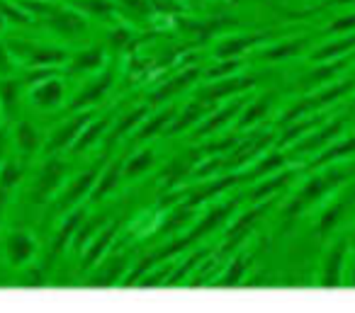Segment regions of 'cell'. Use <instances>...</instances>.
Here are the masks:
<instances>
[{
    "label": "cell",
    "instance_id": "cell-33",
    "mask_svg": "<svg viewBox=\"0 0 355 313\" xmlns=\"http://www.w3.org/2000/svg\"><path fill=\"white\" fill-rule=\"evenodd\" d=\"M71 8L88 17H98V20H112L114 15L112 0H73Z\"/></svg>",
    "mask_w": 355,
    "mask_h": 313
},
{
    "label": "cell",
    "instance_id": "cell-14",
    "mask_svg": "<svg viewBox=\"0 0 355 313\" xmlns=\"http://www.w3.org/2000/svg\"><path fill=\"white\" fill-rule=\"evenodd\" d=\"M105 64V51L100 46H90V49L78 51L76 56H69V61L64 64V73L66 75H85V73H95L100 71Z\"/></svg>",
    "mask_w": 355,
    "mask_h": 313
},
{
    "label": "cell",
    "instance_id": "cell-7",
    "mask_svg": "<svg viewBox=\"0 0 355 313\" xmlns=\"http://www.w3.org/2000/svg\"><path fill=\"white\" fill-rule=\"evenodd\" d=\"M37 253V243L27 231H12L6 235V258L12 267L27 265Z\"/></svg>",
    "mask_w": 355,
    "mask_h": 313
},
{
    "label": "cell",
    "instance_id": "cell-20",
    "mask_svg": "<svg viewBox=\"0 0 355 313\" xmlns=\"http://www.w3.org/2000/svg\"><path fill=\"white\" fill-rule=\"evenodd\" d=\"M268 209H270V202H263L261 206H256V209H248L246 214L239 216V219L232 224V229L227 231V240H229L227 248H232L234 243H239V240H241L243 235H246L248 231H251V226L256 224V221L261 219V216L266 214Z\"/></svg>",
    "mask_w": 355,
    "mask_h": 313
},
{
    "label": "cell",
    "instance_id": "cell-26",
    "mask_svg": "<svg viewBox=\"0 0 355 313\" xmlns=\"http://www.w3.org/2000/svg\"><path fill=\"white\" fill-rule=\"evenodd\" d=\"M20 88L22 80H15L10 75L0 80V112H6V117L10 119L15 114L17 105H20Z\"/></svg>",
    "mask_w": 355,
    "mask_h": 313
},
{
    "label": "cell",
    "instance_id": "cell-22",
    "mask_svg": "<svg viewBox=\"0 0 355 313\" xmlns=\"http://www.w3.org/2000/svg\"><path fill=\"white\" fill-rule=\"evenodd\" d=\"M353 49H355V35H345V37H340V39H334V42H329V44L319 46V49L311 54V61L326 64V61L343 59V56Z\"/></svg>",
    "mask_w": 355,
    "mask_h": 313
},
{
    "label": "cell",
    "instance_id": "cell-32",
    "mask_svg": "<svg viewBox=\"0 0 355 313\" xmlns=\"http://www.w3.org/2000/svg\"><path fill=\"white\" fill-rule=\"evenodd\" d=\"M156 163V156H153L151 148H144V151H137L127 163L122 166V175L134 180V177H141L144 172H148Z\"/></svg>",
    "mask_w": 355,
    "mask_h": 313
},
{
    "label": "cell",
    "instance_id": "cell-10",
    "mask_svg": "<svg viewBox=\"0 0 355 313\" xmlns=\"http://www.w3.org/2000/svg\"><path fill=\"white\" fill-rule=\"evenodd\" d=\"M268 39H270L268 32H258V35H241V37H224V39L214 46V56H217L219 61L236 59V56L246 54L251 46H258Z\"/></svg>",
    "mask_w": 355,
    "mask_h": 313
},
{
    "label": "cell",
    "instance_id": "cell-17",
    "mask_svg": "<svg viewBox=\"0 0 355 313\" xmlns=\"http://www.w3.org/2000/svg\"><path fill=\"white\" fill-rule=\"evenodd\" d=\"M348 253V240H340L334 250L329 253L324 262V274H321V287H338L340 284V272H343V258Z\"/></svg>",
    "mask_w": 355,
    "mask_h": 313
},
{
    "label": "cell",
    "instance_id": "cell-5",
    "mask_svg": "<svg viewBox=\"0 0 355 313\" xmlns=\"http://www.w3.org/2000/svg\"><path fill=\"white\" fill-rule=\"evenodd\" d=\"M90 119H93V114H90L88 109H80V112H76L71 119H66V122L61 124V127H56L54 134L49 136L46 153H49V156H54V153L73 146V141L78 138V134L83 132V127L90 122Z\"/></svg>",
    "mask_w": 355,
    "mask_h": 313
},
{
    "label": "cell",
    "instance_id": "cell-23",
    "mask_svg": "<svg viewBox=\"0 0 355 313\" xmlns=\"http://www.w3.org/2000/svg\"><path fill=\"white\" fill-rule=\"evenodd\" d=\"M306 46H309L306 37L282 42V44H275V46H270V49H263L261 54H258V61H285V59H292V56H300Z\"/></svg>",
    "mask_w": 355,
    "mask_h": 313
},
{
    "label": "cell",
    "instance_id": "cell-12",
    "mask_svg": "<svg viewBox=\"0 0 355 313\" xmlns=\"http://www.w3.org/2000/svg\"><path fill=\"white\" fill-rule=\"evenodd\" d=\"M64 93H66L64 83H61L56 75H51V78H44V80H40V83L30 85V100L42 109L59 107V105L64 102Z\"/></svg>",
    "mask_w": 355,
    "mask_h": 313
},
{
    "label": "cell",
    "instance_id": "cell-27",
    "mask_svg": "<svg viewBox=\"0 0 355 313\" xmlns=\"http://www.w3.org/2000/svg\"><path fill=\"white\" fill-rule=\"evenodd\" d=\"M290 180H292V172L290 170H277V172H272V175L268 177L266 182H261V185H258L256 190H251L248 199H251V202H263L266 197H270V195H275V192L285 190V187L290 185Z\"/></svg>",
    "mask_w": 355,
    "mask_h": 313
},
{
    "label": "cell",
    "instance_id": "cell-25",
    "mask_svg": "<svg viewBox=\"0 0 355 313\" xmlns=\"http://www.w3.org/2000/svg\"><path fill=\"white\" fill-rule=\"evenodd\" d=\"M353 199H355V195H353V192H348V195H343L340 199H336L334 204H331L329 209L321 214V219H319V235H329L331 231L338 226L340 216L345 214V209H348Z\"/></svg>",
    "mask_w": 355,
    "mask_h": 313
},
{
    "label": "cell",
    "instance_id": "cell-35",
    "mask_svg": "<svg viewBox=\"0 0 355 313\" xmlns=\"http://www.w3.org/2000/svg\"><path fill=\"white\" fill-rule=\"evenodd\" d=\"M287 163V156L282 151H270L266 158H263L261 163H256V166L248 170V180H256V177H268L272 175V172L282 170Z\"/></svg>",
    "mask_w": 355,
    "mask_h": 313
},
{
    "label": "cell",
    "instance_id": "cell-43",
    "mask_svg": "<svg viewBox=\"0 0 355 313\" xmlns=\"http://www.w3.org/2000/svg\"><path fill=\"white\" fill-rule=\"evenodd\" d=\"M246 267H248V262L246 260H234L232 262V267H229V272H227V277L222 279V287H234V284H239L241 282V277H243V272H246Z\"/></svg>",
    "mask_w": 355,
    "mask_h": 313
},
{
    "label": "cell",
    "instance_id": "cell-4",
    "mask_svg": "<svg viewBox=\"0 0 355 313\" xmlns=\"http://www.w3.org/2000/svg\"><path fill=\"white\" fill-rule=\"evenodd\" d=\"M64 172H66V166L59 161V158L51 156L49 161L42 166L35 185H32V202L42 204V202L51 199V197L59 192V185H61V180H64Z\"/></svg>",
    "mask_w": 355,
    "mask_h": 313
},
{
    "label": "cell",
    "instance_id": "cell-18",
    "mask_svg": "<svg viewBox=\"0 0 355 313\" xmlns=\"http://www.w3.org/2000/svg\"><path fill=\"white\" fill-rule=\"evenodd\" d=\"M146 119V107H137L132 109V112H127L122 119H119L117 124H114L112 129L107 132V136H105V143L107 146H114L117 141H122V138H127L129 134H134L139 129V124Z\"/></svg>",
    "mask_w": 355,
    "mask_h": 313
},
{
    "label": "cell",
    "instance_id": "cell-6",
    "mask_svg": "<svg viewBox=\"0 0 355 313\" xmlns=\"http://www.w3.org/2000/svg\"><path fill=\"white\" fill-rule=\"evenodd\" d=\"M112 80H114L112 71H105V73L95 75L88 85H83V88L76 93V98L69 102V109L71 112H78V109H88V107H93V105H98L100 100L107 95V90L112 88Z\"/></svg>",
    "mask_w": 355,
    "mask_h": 313
},
{
    "label": "cell",
    "instance_id": "cell-3",
    "mask_svg": "<svg viewBox=\"0 0 355 313\" xmlns=\"http://www.w3.org/2000/svg\"><path fill=\"white\" fill-rule=\"evenodd\" d=\"M256 83H258L256 75H236V73H232V75H227V78H219L217 83H212L209 88H205L202 93L198 95V100H200V102H205V105H214V102H219V100H224V98L241 95V93H246V90L256 88Z\"/></svg>",
    "mask_w": 355,
    "mask_h": 313
},
{
    "label": "cell",
    "instance_id": "cell-42",
    "mask_svg": "<svg viewBox=\"0 0 355 313\" xmlns=\"http://www.w3.org/2000/svg\"><path fill=\"white\" fill-rule=\"evenodd\" d=\"M20 166H17L15 161H6L3 166H0V187H6V190H12V187L20 182Z\"/></svg>",
    "mask_w": 355,
    "mask_h": 313
},
{
    "label": "cell",
    "instance_id": "cell-31",
    "mask_svg": "<svg viewBox=\"0 0 355 313\" xmlns=\"http://www.w3.org/2000/svg\"><path fill=\"white\" fill-rule=\"evenodd\" d=\"M119 180H122V166H119V163H112V166L103 172V177H100V180H95L93 190H90V199H93V202L105 199V197H107L110 192L119 185Z\"/></svg>",
    "mask_w": 355,
    "mask_h": 313
},
{
    "label": "cell",
    "instance_id": "cell-19",
    "mask_svg": "<svg viewBox=\"0 0 355 313\" xmlns=\"http://www.w3.org/2000/svg\"><path fill=\"white\" fill-rule=\"evenodd\" d=\"M127 267V258H112L98 267V272L88 279V287H114V284L122 282V272Z\"/></svg>",
    "mask_w": 355,
    "mask_h": 313
},
{
    "label": "cell",
    "instance_id": "cell-1",
    "mask_svg": "<svg viewBox=\"0 0 355 313\" xmlns=\"http://www.w3.org/2000/svg\"><path fill=\"white\" fill-rule=\"evenodd\" d=\"M345 177H348V175H345V170H336V168H331V170H326V172H321V175L306 180V185L300 190V195H297L295 199H292V204L287 206V219L302 214L306 206L314 204L316 199H321L326 192L336 190V187H338Z\"/></svg>",
    "mask_w": 355,
    "mask_h": 313
},
{
    "label": "cell",
    "instance_id": "cell-15",
    "mask_svg": "<svg viewBox=\"0 0 355 313\" xmlns=\"http://www.w3.org/2000/svg\"><path fill=\"white\" fill-rule=\"evenodd\" d=\"M198 75H200V71L198 69H188V71H183V73H178V75H173L168 83H163L161 88L156 90V93L151 95V100L148 102L156 107V105H163V102H168V100L173 98V95H178V93H183L188 85H193L195 80H198Z\"/></svg>",
    "mask_w": 355,
    "mask_h": 313
},
{
    "label": "cell",
    "instance_id": "cell-41",
    "mask_svg": "<svg viewBox=\"0 0 355 313\" xmlns=\"http://www.w3.org/2000/svg\"><path fill=\"white\" fill-rule=\"evenodd\" d=\"M229 25H232V20H207V22H195V20H188V22H183L185 30L198 32L200 42H207L209 37H212L214 32L219 30V27H229Z\"/></svg>",
    "mask_w": 355,
    "mask_h": 313
},
{
    "label": "cell",
    "instance_id": "cell-50",
    "mask_svg": "<svg viewBox=\"0 0 355 313\" xmlns=\"http://www.w3.org/2000/svg\"><path fill=\"white\" fill-rule=\"evenodd\" d=\"M3 22H6V20H3V15H0V30H3Z\"/></svg>",
    "mask_w": 355,
    "mask_h": 313
},
{
    "label": "cell",
    "instance_id": "cell-48",
    "mask_svg": "<svg viewBox=\"0 0 355 313\" xmlns=\"http://www.w3.org/2000/svg\"><path fill=\"white\" fill-rule=\"evenodd\" d=\"M110 42H112L114 49H119V46H124L129 42V32L127 30H114L112 37H110Z\"/></svg>",
    "mask_w": 355,
    "mask_h": 313
},
{
    "label": "cell",
    "instance_id": "cell-34",
    "mask_svg": "<svg viewBox=\"0 0 355 313\" xmlns=\"http://www.w3.org/2000/svg\"><path fill=\"white\" fill-rule=\"evenodd\" d=\"M239 109H241V100H239V102H229L227 107L222 109V112L212 114V117H209L205 124H200V127H195V134H198V136H209V134H214V132H217V129H222L224 124H227L229 119H232L234 114L239 112Z\"/></svg>",
    "mask_w": 355,
    "mask_h": 313
},
{
    "label": "cell",
    "instance_id": "cell-16",
    "mask_svg": "<svg viewBox=\"0 0 355 313\" xmlns=\"http://www.w3.org/2000/svg\"><path fill=\"white\" fill-rule=\"evenodd\" d=\"M107 132H110V119L105 117V119H90L88 124H85L83 127V132L78 134V138H76L73 141V146L69 148L71 153H76V156H78V153H83V151H88V148H93L95 143L100 141V138H105L107 136Z\"/></svg>",
    "mask_w": 355,
    "mask_h": 313
},
{
    "label": "cell",
    "instance_id": "cell-9",
    "mask_svg": "<svg viewBox=\"0 0 355 313\" xmlns=\"http://www.w3.org/2000/svg\"><path fill=\"white\" fill-rule=\"evenodd\" d=\"M22 56H25L27 66L32 69H59L69 61V51L59 49V46H35V44H22Z\"/></svg>",
    "mask_w": 355,
    "mask_h": 313
},
{
    "label": "cell",
    "instance_id": "cell-28",
    "mask_svg": "<svg viewBox=\"0 0 355 313\" xmlns=\"http://www.w3.org/2000/svg\"><path fill=\"white\" fill-rule=\"evenodd\" d=\"M173 114H175V107H168L166 112H161V114H153V117L148 119V122L144 124L141 129H137V132H134L132 143L146 141V138H151V136H156V134L166 132V129H168V124L173 122Z\"/></svg>",
    "mask_w": 355,
    "mask_h": 313
},
{
    "label": "cell",
    "instance_id": "cell-8",
    "mask_svg": "<svg viewBox=\"0 0 355 313\" xmlns=\"http://www.w3.org/2000/svg\"><path fill=\"white\" fill-rule=\"evenodd\" d=\"M98 172H100V163H95V166L88 168V170H85L83 175L76 177V180L71 182V185L64 190V195H61L59 211L76 209V206H78V202L83 199V197H88V192L93 190L95 180H98Z\"/></svg>",
    "mask_w": 355,
    "mask_h": 313
},
{
    "label": "cell",
    "instance_id": "cell-49",
    "mask_svg": "<svg viewBox=\"0 0 355 313\" xmlns=\"http://www.w3.org/2000/svg\"><path fill=\"white\" fill-rule=\"evenodd\" d=\"M8 197H10V190H6V187H0V219H3V214H6Z\"/></svg>",
    "mask_w": 355,
    "mask_h": 313
},
{
    "label": "cell",
    "instance_id": "cell-46",
    "mask_svg": "<svg viewBox=\"0 0 355 313\" xmlns=\"http://www.w3.org/2000/svg\"><path fill=\"white\" fill-rule=\"evenodd\" d=\"M119 6H124L127 10L137 12V15H141V17L148 15V3H146V0H119Z\"/></svg>",
    "mask_w": 355,
    "mask_h": 313
},
{
    "label": "cell",
    "instance_id": "cell-13",
    "mask_svg": "<svg viewBox=\"0 0 355 313\" xmlns=\"http://www.w3.org/2000/svg\"><path fill=\"white\" fill-rule=\"evenodd\" d=\"M83 219H85V211H83V209H71V214L66 216L64 226H61V229H59V233H56V240H54V245H51L49 255H46L44 269H49L51 265H54L56 260L61 258V253H64V250H66V245H69L71 240H73L76 229H78V226L83 224Z\"/></svg>",
    "mask_w": 355,
    "mask_h": 313
},
{
    "label": "cell",
    "instance_id": "cell-30",
    "mask_svg": "<svg viewBox=\"0 0 355 313\" xmlns=\"http://www.w3.org/2000/svg\"><path fill=\"white\" fill-rule=\"evenodd\" d=\"M355 153V134L353 136H348V138H343V141H338V143H331V146H326L324 148V153H321L319 158H316L314 163H311V168H321V166H331V163H336V161H340V158H348V156H353Z\"/></svg>",
    "mask_w": 355,
    "mask_h": 313
},
{
    "label": "cell",
    "instance_id": "cell-37",
    "mask_svg": "<svg viewBox=\"0 0 355 313\" xmlns=\"http://www.w3.org/2000/svg\"><path fill=\"white\" fill-rule=\"evenodd\" d=\"M272 105V95H266V98H258L256 102H251L246 109L241 112V119H239V129H246V127H253L256 122H261L263 117L268 114Z\"/></svg>",
    "mask_w": 355,
    "mask_h": 313
},
{
    "label": "cell",
    "instance_id": "cell-21",
    "mask_svg": "<svg viewBox=\"0 0 355 313\" xmlns=\"http://www.w3.org/2000/svg\"><path fill=\"white\" fill-rule=\"evenodd\" d=\"M114 231H117L114 226H107V229H103L100 233L93 235V240H90V245L85 248V253H83V267L85 269H93L95 265L100 262V258L105 255V250L112 245Z\"/></svg>",
    "mask_w": 355,
    "mask_h": 313
},
{
    "label": "cell",
    "instance_id": "cell-36",
    "mask_svg": "<svg viewBox=\"0 0 355 313\" xmlns=\"http://www.w3.org/2000/svg\"><path fill=\"white\" fill-rule=\"evenodd\" d=\"M321 124V117H309V119H295V124H287L285 127V134L280 136V143L287 146V143H295L300 141L302 136H306L309 132H314L316 127Z\"/></svg>",
    "mask_w": 355,
    "mask_h": 313
},
{
    "label": "cell",
    "instance_id": "cell-52",
    "mask_svg": "<svg viewBox=\"0 0 355 313\" xmlns=\"http://www.w3.org/2000/svg\"><path fill=\"white\" fill-rule=\"evenodd\" d=\"M353 269H355V265H353Z\"/></svg>",
    "mask_w": 355,
    "mask_h": 313
},
{
    "label": "cell",
    "instance_id": "cell-39",
    "mask_svg": "<svg viewBox=\"0 0 355 313\" xmlns=\"http://www.w3.org/2000/svg\"><path fill=\"white\" fill-rule=\"evenodd\" d=\"M193 170H195V156L178 158V161H173L171 166L163 170V182H166L168 187H173V185H178V180H183V177Z\"/></svg>",
    "mask_w": 355,
    "mask_h": 313
},
{
    "label": "cell",
    "instance_id": "cell-38",
    "mask_svg": "<svg viewBox=\"0 0 355 313\" xmlns=\"http://www.w3.org/2000/svg\"><path fill=\"white\" fill-rule=\"evenodd\" d=\"M355 88V80H343V83H336L334 88H326L321 90V93L316 95H309L311 98V107H324V105H331L336 102V100H340L345 93H350V90Z\"/></svg>",
    "mask_w": 355,
    "mask_h": 313
},
{
    "label": "cell",
    "instance_id": "cell-47",
    "mask_svg": "<svg viewBox=\"0 0 355 313\" xmlns=\"http://www.w3.org/2000/svg\"><path fill=\"white\" fill-rule=\"evenodd\" d=\"M10 71H12L10 49H8V46L0 44V78H6V75H10Z\"/></svg>",
    "mask_w": 355,
    "mask_h": 313
},
{
    "label": "cell",
    "instance_id": "cell-24",
    "mask_svg": "<svg viewBox=\"0 0 355 313\" xmlns=\"http://www.w3.org/2000/svg\"><path fill=\"white\" fill-rule=\"evenodd\" d=\"M40 143H42V138H40V132L35 129V124L17 122V127H15V146H17V151H20V156L32 158L37 151H40Z\"/></svg>",
    "mask_w": 355,
    "mask_h": 313
},
{
    "label": "cell",
    "instance_id": "cell-45",
    "mask_svg": "<svg viewBox=\"0 0 355 313\" xmlns=\"http://www.w3.org/2000/svg\"><path fill=\"white\" fill-rule=\"evenodd\" d=\"M236 69H239V61L236 59H224V64H219V66H214V69L207 71V78L209 80L227 78V75L236 73Z\"/></svg>",
    "mask_w": 355,
    "mask_h": 313
},
{
    "label": "cell",
    "instance_id": "cell-29",
    "mask_svg": "<svg viewBox=\"0 0 355 313\" xmlns=\"http://www.w3.org/2000/svg\"><path fill=\"white\" fill-rule=\"evenodd\" d=\"M205 107H207V105L200 102V100H195V102L190 105V107L183 109V114H180V117H178L175 122L168 124L166 134H183V132H188V129L198 127V122L205 117Z\"/></svg>",
    "mask_w": 355,
    "mask_h": 313
},
{
    "label": "cell",
    "instance_id": "cell-51",
    "mask_svg": "<svg viewBox=\"0 0 355 313\" xmlns=\"http://www.w3.org/2000/svg\"><path fill=\"white\" fill-rule=\"evenodd\" d=\"M336 3H348V0H336Z\"/></svg>",
    "mask_w": 355,
    "mask_h": 313
},
{
    "label": "cell",
    "instance_id": "cell-40",
    "mask_svg": "<svg viewBox=\"0 0 355 313\" xmlns=\"http://www.w3.org/2000/svg\"><path fill=\"white\" fill-rule=\"evenodd\" d=\"M348 66V59H334V61H326V66H321L319 71H311L309 75L304 78V88H314V85H319V83H324V80H329L331 75H336V73H340V71Z\"/></svg>",
    "mask_w": 355,
    "mask_h": 313
},
{
    "label": "cell",
    "instance_id": "cell-44",
    "mask_svg": "<svg viewBox=\"0 0 355 313\" xmlns=\"http://www.w3.org/2000/svg\"><path fill=\"white\" fill-rule=\"evenodd\" d=\"M353 30H355V12L338 17V20H334L329 27H326L329 35H348V32H353Z\"/></svg>",
    "mask_w": 355,
    "mask_h": 313
},
{
    "label": "cell",
    "instance_id": "cell-2",
    "mask_svg": "<svg viewBox=\"0 0 355 313\" xmlns=\"http://www.w3.org/2000/svg\"><path fill=\"white\" fill-rule=\"evenodd\" d=\"M27 8H37L42 17L46 20V25L56 32V35L66 37V39H78L80 35H85V20L80 17L78 10H64L59 6H37V3H27Z\"/></svg>",
    "mask_w": 355,
    "mask_h": 313
},
{
    "label": "cell",
    "instance_id": "cell-11",
    "mask_svg": "<svg viewBox=\"0 0 355 313\" xmlns=\"http://www.w3.org/2000/svg\"><path fill=\"white\" fill-rule=\"evenodd\" d=\"M340 132H343V119H336V122L316 129V134L309 132L306 136H302L300 141H295V148H292V151H297V153H319V151H324V148L329 146V143L334 141Z\"/></svg>",
    "mask_w": 355,
    "mask_h": 313
}]
</instances>
